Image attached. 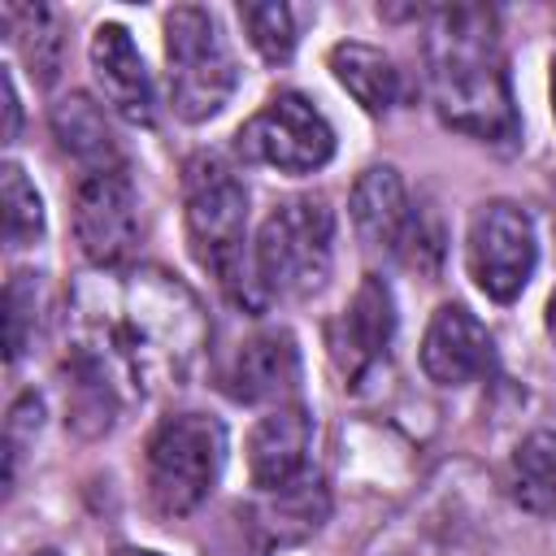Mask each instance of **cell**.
<instances>
[{
	"label": "cell",
	"instance_id": "obj_12",
	"mask_svg": "<svg viewBox=\"0 0 556 556\" xmlns=\"http://www.w3.org/2000/svg\"><path fill=\"white\" fill-rule=\"evenodd\" d=\"M300 387V348L287 330L248 334L222 369V391L239 404H282Z\"/></svg>",
	"mask_w": 556,
	"mask_h": 556
},
{
	"label": "cell",
	"instance_id": "obj_24",
	"mask_svg": "<svg viewBox=\"0 0 556 556\" xmlns=\"http://www.w3.org/2000/svg\"><path fill=\"white\" fill-rule=\"evenodd\" d=\"M547 334H552V343H556V287H552V295H547Z\"/></svg>",
	"mask_w": 556,
	"mask_h": 556
},
{
	"label": "cell",
	"instance_id": "obj_19",
	"mask_svg": "<svg viewBox=\"0 0 556 556\" xmlns=\"http://www.w3.org/2000/svg\"><path fill=\"white\" fill-rule=\"evenodd\" d=\"M4 30L13 39V48L26 56L30 74H39L43 83L56 78L61 70V35H56V13L43 4H4L0 9Z\"/></svg>",
	"mask_w": 556,
	"mask_h": 556
},
{
	"label": "cell",
	"instance_id": "obj_13",
	"mask_svg": "<svg viewBox=\"0 0 556 556\" xmlns=\"http://www.w3.org/2000/svg\"><path fill=\"white\" fill-rule=\"evenodd\" d=\"M352 222H356V235L369 243V248H382V252H395L404 261L413 235H417V222H421V208L408 200L404 191V178L391 169V165H369L356 187H352Z\"/></svg>",
	"mask_w": 556,
	"mask_h": 556
},
{
	"label": "cell",
	"instance_id": "obj_3",
	"mask_svg": "<svg viewBox=\"0 0 556 556\" xmlns=\"http://www.w3.org/2000/svg\"><path fill=\"white\" fill-rule=\"evenodd\" d=\"M256 278L278 300H304L326 287L334 261V213L321 195L278 204L256 230Z\"/></svg>",
	"mask_w": 556,
	"mask_h": 556
},
{
	"label": "cell",
	"instance_id": "obj_9",
	"mask_svg": "<svg viewBox=\"0 0 556 556\" xmlns=\"http://www.w3.org/2000/svg\"><path fill=\"white\" fill-rule=\"evenodd\" d=\"M74 235L87 261L117 269L139 243V204L122 169H91L74 187Z\"/></svg>",
	"mask_w": 556,
	"mask_h": 556
},
{
	"label": "cell",
	"instance_id": "obj_25",
	"mask_svg": "<svg viewBox=\"0 0 556 556\" xmlns=\"http://www.w3.org/2000/svg\"><path fill=\"white\" fill-rule=\"evenodd\" d=\"M113 556H161V552H148V547H117Z\"/></svg>",
	"mask_w": 556,
	"mask_h": 556
},
{
	"label": "cell",
	"instance_id": "obj_26",
	"mask_svg": "<svg viewBox=\"0 0 556 556\" xmlns=\"http://www.w3.org/2000/svg\"><path fill=\"white\" fill-rule=\"evenodd\" d=\"M552 113H556V56H552Z\"/></svg>",
	"mask_w": 556,
	"mask_h": 556
},
{
	"label": "cell",
	"instance_id": "obj_11",
	"mask_svg": "<svg viewBox=\"0 0 556 556\" xmlns=\"http://www.w3.org/2000/svg\"><path fill=\"white\" fill-rule=\"evenodd\" d=\"M395 334V304L391 291L378 274H365L361 287L352 291L348 308L330 326V356L348 382H361L391 348Z\"/></svg>",
	"mask_w": 556,
	"mask_h": 556
},
{
	"label": "cell",
	"instance_id": "obj_2",
	"mask_svg": "<svg viewBox=\"0 0 556 556\" xmlns=\"http://www.w3.org/2000/svg\"><path fill=\"white\" fill-rule=\"evenodd\" d=\"M495 13L482 4H443L426 26V87L443 126L486 139H517V109L495 39Z\"/></svg>",
	"mask_w": 556,
	"mask_h": 556
},
{
	"label": "cell",
	"instance_id": "obj_7",
	"mask_svg": "<svg viewBox=\"0 0 556 556\" xmlns=\"http://www.w3.org/2000/svg\"><path fill=\"white\" fill-rule=\"evenodd\" d=\"M239 152L278 174H313L334 156V130L308 96L278 91L239 126Z\"/></svg>",
	"mask_w": 556,
	"mask_h": 556
},
{
	"label": "cell",
	"instance_id": "obj_23",
	"mask_svg": "<svg viewBox=\"0 0 556 556\" xmlns=\"http://www.w3.org/2000/svg\"><path fill=\"white\" fill-rule=\"evenodd\" d=\"M0 91H4V143H13V139H17V117H22V109H17V87H13V74H9V70L0 74Z\"/></svg>",
	"mask_w": 556,
	"mask_h": 556
},
{
	"label": "cell",
	"instance_id": "obj_4",
	"mask_svg": "<svg viewBox=\"0 0 556 556\" xmlns=\"http://www.w3.org/2000/svg\"><path fill=\"white\" fill-rule=\"evenodd\" d=\"M226 430L208 413H174L148 439V495L165 517H182L208 500L222 478Z\"/></svg>",
	"mask_w": 556,
	"mask_h": 556
},
{
	"label": "cell",
	"instance_id": "obj_22",
	"mask_svg": "<svg viewBox=\"0 0 556 556\" xmlns=\"http://www.w3.org/2000/svg\"><path fill=\"white\" fill-rule=\"evenodd\" d=\"M35 291H39V274L35 269H17L4 287V321H9V361H17L35 334Z\"/></svg>",
	"mask_w": 556,
	"mask_h": 556
},
{
	"label": "cell",
	"instance_id": "obj_6",
	"mask_svg": "<svg viewBox=\"0 0 556 556\" xmlns=\"http://www.w3.org/2000/svg\"><path fill=\"white\" fill-rule=\"evenodd\" d=\"M182 200H187V239L195 261L230 287L243 265V235H248V191L235 178V169L200 152L182 169Z\"/></svg>",
	"mask_w": 556,
	"mask_h": 556
},
{
	"label": "cell",
	"instance_id": "obj_21",
	"mask_svg": "<svg viewBox=\"0 0 556 556\" xmlns=\"http://www.w3.org/2000/svg\"><path fill=\"white\" fill-rule=\"evenodd\" d=\"M239 22L248 26V39L265 61H274V65L291 61V52H295V13L287 4H243Z\"/></svg>",
	"mask_w": 556,
	"mask_h": 556
},
{
	"label": "cell",
	"instance_id": "obj_14",
	"mask_svg": "<svg viewBox=\"0 0 556 556\" xmlns=\"http://www.w3.org/2000/svg\"><path fill=\"white\" fill-rule=\"evenodd\" d=\"M313 417L304 404H278L248 434V473L261 491H291L308 465Z\"/></svg>",
	"mask_w": 556,
	"mask_h": 556
},
{
	"label": "cell",
	"instance_id": "obj_15",
	"mask_svg": "<svg viewBox=\"0 0 556 556\" xmlns=\"http://www.w3.org/2000/svg\"><path fill=\"white\" fill-rule=\"evenodd\" d=\"M91 70H96V83L104 91V100L126 117V122H152V78H148V65L130 39L126 26L117 22H100L91 30Z\"/></svg>",
	"mask_w": 556,
	"mask_h": 556
},
{
	"label": "cell",
	"instance_id": "obj_17",
	"mask_svg": "<svg viewBox=\"0 0 556 556\" xmlns=\"http://www.w3.org/2000/svg\"><path fill=\"white\" fill-rule=\"evenodd\" d=\"M52 135H56L61 152H70L87 174L91 169H122L117 143H113L109 126H104V113L87 96H65L52 109Z\"/></svg>",
	"mask_w": 556,
	"mask_h": 556
},
{
	"label": "cell",
	"instance_id": "obj_18",
	"mask_svg": "<svg viewBox=\"0 0 556 556\" xmlns=\"http://www.w3.org/2000/svg\"><path fill=\"white\" fill-rule=\"evenodd\" d=\"M513 500L534 517H556V426L530 430L508 465Z\"/></svg>",
	"mask_w": 556,
	"mask_h": 556
},
{
	"label": "cell",
	"instance_id": "obj_10",
	"mask_svg": "<svg viewBox=\"0 0 556 556\" xmlns=\"http://www.w3.org/2000/svg\"><path fill=\"white\" fill-rule=\"evenodd\" d=\"M421 369L439 387H469L495 369V339L465 304H439L421 334Z\"/></svg>",
	"mask_w": 556,
	"mask_h": 556
},
{
	"label": "cell",
	"instance_id": "obj_20",
	"mask_svg": "<svg viewBox=\"0 0 556 556\" xmlns=\"http://www.w3.org/2000/svg\"><path fill=\"white\" fill-rule=\"evenodd\" d=\"M0 195H4V239L9 248H26L43 235V200L35 191V182L26 178L22 165H4L0 169Z\"/></svg>",
	"mask_w": 556,
	"mask_h": 556
},
{
	"label": "cell",
	"instance_id": "obj_8",
	"mask_svg": "<svg viewBox=\"0 0 556 556\" xmlns=\"http://www.w3.org/2000/svg\"><path fill=\"white\" fill-rule=\"evenodd\" d=\"M465 265L486 300L513 304L539 265V239L530 213L513 200L482 204L465 235Z\"/></svg>",
	"mask_w": 556,
	"mask_h": 556
},
{
	"label": "cell",
	"instance_id": "obj_27",
	"mask_svg": "<svg viewBox=\"0 0 556 556\" xmlns=\"http://www.w3.org/2000/svg\"><path fill=\"white\" fill-rule=\"evenodd\" d=\"M30 556H61V552H52V547H39V552H30Z\"/></svg>",
	"mask_w": 556,
	"mask_h": 556
},
{
	"label": "cell",
	"instance_id": "obj_5",
	"mask_svg": "<svg viewBox=\"0 0 556 556\" xmlns=\"http://www.w3.org/2000/svg\"><path fill=\"white\" fill-rule=\"evenodd\" d=\"M165 61L169 104L182 122H208L239 87V65L222 39V26L200 4H178L165 13Z\"/></svg>",
	"mask_w": 556,
	"mask_h": 556
},
{
	"label": "cell",
	"instance_id": "obj_16",
	"mask_svg": "<svg viewBox=\"0 0 556 556\" xmlns=\"http://www.w3.org/2000/svg\"><path fill=\"white\" fill-rule=\"evenodd\" d=\"M330 70L339 78V87L369 113H387L400 100V70L391 65L387 52L369 48V43H334L330 48Z\"/></svg>",
	"mask_w": 556,
	"mask_h": 556
},
{
	"label": "cell",
	"instance_id": "obj_1",
	"mask_svg": "<svg viewBox=\"0 0 556 556\" xmlns=\"http://www.w3.org/2000/svg\"><path fill=\"white\" fill-rule=\"evenodd\" d=\"M204 339L208 326L195 295L161 269L78 291L74 361L104 395H117L122 387L130 395L178 387L195 369Z\"/></svg>",
	"mask_w": 556,
	"mask_h": 556
}]
</instances>
